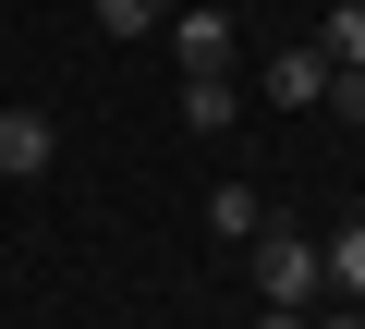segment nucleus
I'll use <instances>...</instances> for the list:
<instances>
[{"label":"nucleus","instance_id":"nucleus-1","mask_svg":"<svg viewBox=\"0 0 365 329\" xmlns=\"http://www.w3.org/2000/svg\"><path fill=\"white\" fill-rule=\"evenodd\" d=\"M170 61L182 74H232V0H170Z\"/></svg>","mask_w":365,"mask_h":329},{"label":"nucleus","instance_id":"nucleus-2","mask_svg":"<svg viewBox=\"0 0 365 329\" xmlns=\"http://www.w3.org/2000/svg\"><path fill=\"white\" fill-rule=\"evenodd\" d=\"M256 305H317V232H256Z\"/></svg>","mask_w":365,"mask_h":329},{"label":"nucleus","instance_id":"nucleus-3","mask_svg":"<svg viewBox=\"0 0 365 329\" xmlns=\"http://www.w3.org/2000/svg\"><path fill=\"white\" fill-rule=\"evenodd\" d=\"M49 158H61V122H49V110H0V196L37 183Z\"/></svg>","mask_w":365,"mask_h":329},{"label":"nucleus","instance_id":"nucleus-4","mask_svg":"<svg viewBox=\"0 0 365 329\" xmlns=\"http://www.w3.org/2000/svg\"><path fill=\"white\" fill-rule=\"evenodd\" d=\"M317 98H329V49H317V37H292V49L268 61V110H317Z\"/></svg>","mask_w":365,"mask_h":329},{"label":"nucleus","instance_id":"nucleus-5","mask_svg":"<svg viewBox=\"0 0 365 329\" xmlns=\"http://www.w3.org/2000/svg\"><path fill=\"white\" fill-rule=\"evenodd\" d=\"M317 280H329L341 305H365V220H341V232L317 244Z\"/></svg>","mask_w":365,"mask_h":329},{"label":"nucleus","instance_id":"nucleus-6","mask_svg":"<svg viewBox=\"0 0 365 329\" xmlns=\"http://www.w3.org/2000/svg\"><path fill=\"white\" fill-rule=\"evenodd\" d=\"M207 232H220V244H256V232H268V196H256V183H220V196H207Z\"/></svg>","mask_w":365,"mask_h":329},{"label":"nucleus","instance_id":"nucleus-7","mask_svg":"<svg viewBox=\"0 0 365 329\" xmlns=\"http://www.w3.org/2000/svg\"><path fill=\"white\" fill-rule=\"evenodd\" d=\"M182 134H232V74H182Z\"/></svg>","mask_w":365,"mask_h":329},{"label":"nucleus","instance_id":"nucleus-8","mask_svg":"<svg viewBox=\"0 0 365 329\" xmlns=\"http://www.w3.org/2000/svg\"><path fill=\"white\" fill-rule=\"evenodd\" d=\"M317 49L329 61H365V0H329V13H317Z\"/></svg>","mask_w":365,"mask_h":329},{"label":"nucleus","instance_id":"nucleus-9","mask_svg":"<svg viewBox=\"0 0 365 329\" xmlns=\"http://www.w3.org/2000/svg\"><path fill=\"white\" fill-rule=\"evenodd\" d=\"M98 25H110V37H158V25H170V0H98Z\"/></svg>","mask_w":365,"mask_h":329},{"label":"nucleus","instance_id":"nucleus-10","mask_svg":"<svg viewBox=\"0 0 365 329\" xmlns=\"http://www.w3.org/2000/svg\"><path fill=\"white\" fill-rule=\"evenodd\" d=\"M317 110H341V122H365V61H329V98Z\"/></svg>","mask_w":365,"mask_h":329},{"label":"nucleus","instance_id":"nucleus-11","mask_svg":"<svg viewBox=\"0 0 365 329\" xmlns=\"http://www.w3.org/2000/svg\"><path fill=\"white\" fill-rule=\"evenodd\" d=\"M304 317H317V305H256V329H304Z\"/></svg>","mask_w":365,"mask_h":329},{"label":"nucleus","instance_id":"nucleus-12","mask_svg":"<svg viewBox=\"0 0 365 329\" xmlns=\"http://www.w3.org/2000/svg\"><path fill=\"white\" fill-rule=\"evenodd\" d=\"M304 329H365V305H329V317H304Z\"/></svg>","mask_w":365,"mask_h":329},{"label":"nucleus","instance_id":"nucleus-13","mask_svg":"<svg viewBox=\"0 0 365 329\" xmlns=\"http://www.w3.org/2000/svg\"><path fill=\"white\" fill-rule=\"evenodd\" d=\"M232 13H244V0H232Z\"/></svg>","mask_w":365,"mask_h":329}]
</instances>
